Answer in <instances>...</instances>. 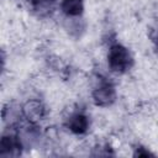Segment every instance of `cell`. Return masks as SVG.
Returning a JSON list of instances; mask_svg holds the SVG:
<instances>
[{"instance_id": "277c9868", "label": "cell", "mask_w": 158, "mask_h": 158, "mask_svg": "<svg viewBox=\"0 0 158 158\" xmlns=\"http://www.w3.org/2000/svg\"><path fill=\"white\" fill-rule=\"evenodd\" d=\"M65 128L77 136L86 135L91 126V120L88 112L84 109H74L72 110L64 118Z\"/></svg>"}, {"instance_id": "8992f818", "label": "cell", "mask_w": 158, "mask_h": 158, "mask_svg": "<svg viewBox=\"0 0 158 158\" xmlns=\"http://www.w3.org/2000/svg\"><path fill=\"white\" fill-rule=\"evenodd\" d=\"M85 9L84 0H60L59 10L68 20H78L83 16Z\"/></svg>"}, {"instance_id": "3957f363", "label": "cell", "mask_w": 158, "mask_h": 158, "mask_svg": "<svg viewBox=\"0 0 158 158\" xmlns=\"http://www.w3.org/2000/svg\"><path fill=\"white\" fill-rule=\"evenodd\" d=\"M20 112H21V118L26 123L37 127L40 126V123H42L46 120L48 115V109L41 99L30 98L21 105Z\"/></svg>"}, {"instance_id": "52a82bcc", "label": "cell", "mask_w": 158, "mask_h": 158, "mask_svg": "<svg viewBox=\"0 0 158 158\" xmlns=\"http://www.w3.org/2000/svg\"><path fill=\"white\" fill-rule=\"evenodd\" d=\"M33 10H49L58 0H25Z\"/></svg>"}, {"instance_id": "9c48e42d", "label": "cell", "mask_w": 158, "mask_h": 158, "mask_svg": "<svg viewBox=\"0 0 158 158\" xmlns=\"http://www.w3.org/2000/svg\"><path fill=\"white\" fill-rule=\"evenodd\" d=\"M151 41H152L153 47H154V51H156V53L158 56V27L152 31V33H151Z\"/></svg>"}, {"instance_id": "ba28073f", "label": "cell", "mask_w": 158, "mask_h": 158, "mask_svg": "<svg viewBox=\"0 0 158 158\" xmlns=\"http://www.w3.org/2000/svg\"><path fill=\"white\" fill-rule=\"evenodd\" d=\"M133 156H135V157H151V156H153V153L149 152L146 147H143V146H141V144H137V146L135 147Z\"/></svg>"}, {"instance_id": "5b68a950", "label": "cell", "mask_w": 158, "mask_h": 158, "mask_svg": "<svg viewBox=\"0 0 158 158\" xmlns=\"http://www.w3.org/2000/svg\"><path fill=\"white\" fill-rule=\"evenodd\" d=\"M23 149V141L17 131H10L2 135L0 139V156L9 157H19Z\"/></svg>"}, {"instance_id": "7a4b0ae2", "label": "cell", "mask_w": 158, "mask_h": 158, "mask_svg": "<svg viewBox=\"0 0 158 158\" xmlns=\"http://www.w3.org/2000/svg\"><path fill=\"white\" fill-rule=\"evenodd\" d=\"M93 104L98 107H110L117 100V89L112 80L105 77H98L91 89Z\"/></svg>"}, {"instance_id": "6da1fadb", "label": "cell", "mask_w": 158, "mask_h": 158, "mask_svg": "<svg viewBox=\"0 0 158 158\" xmlns=\"http://www.w3.org/2000/svg\"><path fill=\"white\" fill-rule=\"evenodd\" d=\"M106 65L111 73L123 75L133 68L135 57L127 46L120 42H112L106 52Z\"/></svg>"}]
</instances>
